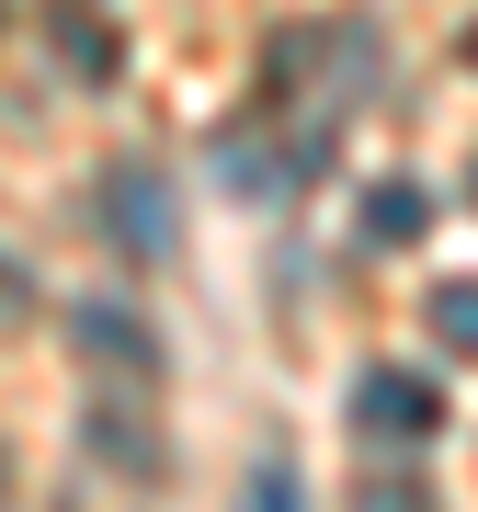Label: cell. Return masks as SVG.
I'll return each mask as SVG.
<instances>
[{
  "label": "cell",
  "instance_id": "30bf717a",
  "mask_svg": "<svg viewBox=\"0 0 478 512\" xmlns=\"http://www.w3.org/2000/svg\"><path fill=\"white\" fill-rule=\"evenodd\" d=\"M0 512H12V444H0Z\"/></svg>",
  "mask_w": 478,
  "mask_h": 512
},
{
  "label": "cell",
  "instance_id": "5b68a950",
  "mask_svg": "<svg viewBox=\"0 0 478 512\" xmlns=\"http://www.w3.org/2000/svg\"><path fill=\"white\" fill-rule=\"evenodd\" d=\"M422 228H433V194L410 183V171H399V183H376V194H365V251H410Z\"/></svg>",
  "mask_w": 478,
  "mask_h": 512
},
{
  "label": "cell",
  "instance_id": "52a82bcc",
  "mask_svg": "<svg viewBox=\"0 0 478 512\" xmlns=\"http://www.w3.org/2000/svg\"><path fill=\"white\" fill-rule=\"evenodd\" d=\"M433 342H444V353H467V365H478V274L433 285Z\"/></svg>",
  "mask_w": 478,
  "mask_h": 512
},
{
  "label": "cell",
  "instance_id": "ba28073f",
  "mask_svg": "<svg viewBox=\"0 0 478 512\" xmlns=\"http://www.w3.org/2000/svg\"><path fill=\"white\" fill-rule=\"evenodd\" d=\"M353 512H444V501L422 490V478H387V467H376L365 490H353Z\"/></svg>",
  "mask_w": 478,
  "mask_h": 512
},
{
  "label": "cell",
  "instance_id": "8fae6325",
  "mask_svg": "<svg viewBox=\"0 0 478 512\" xmlns=\"http://www.w3.org/2000/svg\"><path fill=\"white\" fill-rule=\"evenodd\" d=\"M467 57H478V23H467Z\"/></svg>",
  "mask_w": 478,
  "mask_h": 512
},
{
  "label": "cell",
  "instance_id": "3957f363",
  "mask_svg": "<svg viewBox=\"0 0 478 512\" xmlns=\"http://www.w3.org/2000/svg\"><path fill=\"white\" fill-rule=\"evenodd\" d=\"M69 342L92 353V365L160 376V342H148V319H137V308H114V296H80V308H69Z\"/></svg>",
  "mask_w": 478,
  "mask_h": 512
},
{
  "label": "cell",
  "instance_id": "6da1fadb",
  "mask_svg": "<svg viewBox=\"0 0 478 512\" xmlns=\"http://www.w3.org/2000/svg\"><path fill=\"white\" fill-rule=\"evenodd\" d=\"M103 228H114L126 262H171V251H183V205H171V183L148 160H114L103 171Z\"/></svg>",
  "mask_w": 478,
  "mask_h": 512
},
{
  "label": "cell",
  "instance_id": "7a4b0ae2",
  "mask_svg": "<svg viewBox=\"0 0 478 512\" xmlns=\"http://www.w3.org/2000/svg\"><path fill=\"white\" fill-rule=\"evenodd\" d=\"M353 433L387 444V456H410V444H433V433H444V387H433V376H410V365L353 376Z\"/></svg>",
  "mask_w": 478,
  "mask_h": 512
},
{
  "label": "cell",
  "instance_id": "8992f818",
  "mask_svg": "<svg viewBox=\"0 0 478 512\" xmlns=\"http://www.w3.org/2000/svg\"><path fill=\"white\" fill-rule=\"evenodd\" d=\"M80 433H92V456H103V467H137V478H160V444H148V421H126V410H92Z\"/></svg>",
  "mask_w": 478,
  "mask_h": 512
},
{
  "label": "cell",
  "instance_id": "277c9868",
  "mask_svg": "<svg viewBox=\"0 0 478 512\" xmlns=\"http://www.w3.org/2000/svg\"><path fill=\"white\" fill-rule=\"evenodd\" d=\"M46 35H57V57H69V80H92V92L126 69V35H114L92 0H46Z\"/></svg>",
  "mask_w": 478,
  "mask_h": 512
},
{
  "label": "cell",
  "instance_id": "9c48e42d",
  "mask_svg": "<svg viewBox=\"0 0 478 512\" xmlns=\"http://www.w3.org/2000/svg\"><path fill=\"white\" fill-rule=\"evenodd\" d=\"M251 512H296V478H285L274 456H262V467H251Z\"/></svg>",
  "mask_w": 478,
  "mask_h": 512
}]
</instances>
